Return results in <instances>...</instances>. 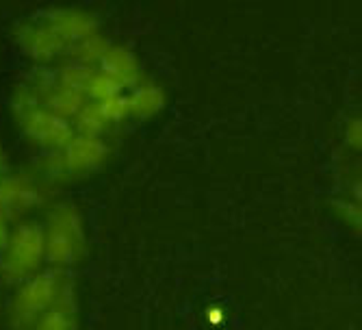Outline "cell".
Segmentation results:
<instances>
[{
	"instance_id": "1",
	"label": "cell",
	"mask_w": 362,
	"mask_h": 330,
	"mask_svg": "<svg viewBox=\"0 0 362 330\" xmlns=\"http://www.w3.org/2000/svg\"><path fill=\"white\" fill-rule=\"evenodd\" d=\"M11 111H13V118L22 130V135L30 144L40 146L46 152L61 150L76 135L72 122L63 120L57 113L48 111L40 103V98L33 93L24 83H20L13 89Z\"/></svg>"
},
{
	"instance_id": "2",
	"label": "cell",
	"mask_w": 362,
	"mask_h": 330,
	"mask_svg": "<svg viewBox=\"0 0 362 330\" xmlns=\"http://www.w3.org/2000/svg\"><path fill=\"white\" fill-rule=\"evenodd\" d=\"M46 263L50 270L65 272L85 256L87 235L81 211L72 203H57L42 224Z\"/></svg>"
},
{
	"instance_id": "3",
	"label": "cell",
	"mask_w": 362,
	"mask_h": 330,
	"mask_svg": "<svg viewBox=\"0 0 362 330\" xmlns=\"http://www.w3.org/2000/svg\"><path fill=\"white\" fill-rule=\"evenodd\" d=\"M46 248L44 228L40 222L22 220L11 230L0 250V283L18 287L44 270Z\"/></svg>"
},
{
	"instance_id": "4",
	"label": "cell",
	"mask_w": 362,
	"mask_h": 330,
	"mask_svg": "<svg viewBox=\"0 0 362 330\" xmlns=\"http://www.w3.org/2000/svg\"><path fill=\"white\" fill-rule=\"evenodd\" d=\"M111 157V146L105 137H91L76 133L61 150L46 152L40 159V178L48 181H63V178H76L87 176L100 170Z\"/></svg>"
},
{
	"instance_id": "5",
	"label": "cell",
	"mask_w": 362,
	"mask_h": 330,
	"mask_svg": "<svg viewBox=\"0 0 362 330\" xmlns=\"http://www.w3.org/2000/svg\"><path fill=\"white\" fill-rule=\"evenodd\" d=\"M68 274L59 270H42L28 280L13 287L7 307L9 330H30L35 322L57 302Z\"/></svg>"
},
{
	"instance_id": "6",
	"label": "cell",
	"mask_w": 362,
	"mask_h": 330,
	"mask_svg": "<svg viewBox=\"0 0 362 330\" xmlns=\"http://www.w3.org/2000/svg\"><path fill=\"white\" fill-rule=\"evenodd\" d=\"M48 183L33 172H7L0 176V213L9 222L20 220L44 207Z\"/></svg>"
},
{
	"instance_id": "7",
	"label": "cell",
	"mask_w": 362,
	"mask_h": 330,
	"mask_svg": "<svg viewBox=\"0 0 362 330\" xmlns=\"http://www.w3.org/2000/svg\"><path fill=\"white\" fill-rule=\"evenodd\" d=\"M13 38L20 50L37 65H48L57 61L59 57H65L70 50L68 44H65L40 16L20 22L13 30Z\"/></svg>"
},
{
	"instance_id": "8",
	"label": "cell",
	"mask_w": 362,
	"mask_h": 330,
	"mask_svg": "<svg viewBox=\"0 0 362 330\" xmlns=\"http://www.w3.org/2000/svg\"><path fill=\"white\" fill-rule=\"evenodd\" d=\"M40 18L68 44V48L81 44L83 40L98 35V18L85 9L74 7H57L40 13ZM70 52V50H68Z\"/></svg>"
},
{
	"instance_id": "9",
	"label": "cell",
	"mask_w": 362,
	"mask_h": 330,
	"mask_svg": "<svg viewBox=\"0 0 362 330\" xmlns=\"http://www.w3.org/2000/svg\"><path fill=\"white\" fill-rule=\"evenodd\" d=\"M30 330H78L76 287L70 276L63 283L57 302L35 322Z\"/></svg>"
},
{
	"instance_id": "10",
	"label": "cell",
	"mask_w": 362,
	"mask_h": 330,
	"mask_svg": "<svg viewBox=\"0 0 362 330\" xmlns=\"http://www.w3.org/2000/svg\"><path fill=\"white\" fill-rule=\"evenodd\" d=\"M95 70H100L107 76H111L124 89H133L135 85L141 83V65H139L135 52L128 50L126 46H119V44L109 46V50L105 52L103 61L98 63Z\"/></svg>"
},
{
	"instance_id": "11",
	"label": "cell",
	"mask_w": 362,
	"mask_h": 330,
	"mask_svg": "<svg viewBox=\"0 0 362 330\" xmlns=\"http://www.w3.org/2000/svg\"><path fill=\"white\" fill-rule=\"evenodd\" d=\"M126 101H128L130 118L146 120V118H154L163 107H165V91L152 81H141L139 85L130 89Z\"/></svg>"
},
{
	"instance_id": "12",
	"label": "cell",
	"mask_w": 362,
	"mask_h": 330,
	"mask_svg": "<svg viewBox=\"0 0 362 330\" xmlns=\"http://www.w3.org/2000/svg\"><path fill=\"white\" fill-rule=\"evenodd\" d=\"M40 103H42L48 111L57 113L59 118L72 122L74 115L81 111V107L87 103V98H85L83 93H78V91H72V89H68V87H63L61 83H57L52 89H48V91L40 98Z\"/></svg>"
},
{
	"instance_id": "13",
	"label": "cell",
	"mask_w": 362,
	"mask_h": 330,
	"mask_svg": "<svg viewBox=\"0 0 362 330\" xmlns=\"http://www.w3.org/2000/svg\"><path fill=\"white\" fill-rule=\"evenodd\" d=\"M72 126H74L76 133H81V135L103 137V135H105V130H107L111 124H109L107 118L103 115V111H100V107H98V103L87 101V103L81 107V111L74 115Z\"/></svg>"
},
{
	"instance_id": "14",
	"label": "cell",
	"mask_w": 362,
	"mask_h": 330,
	"mask_svg": "<svg viewBox=\"0 0 362 330\" xmlns=\"http://www.w3.org/2000/svg\"><path fill=\"white\" fill-rule=\"evenodd\" d=\"M109 42L98 33V35H91V38H87V40H83L81 44H76V46H72L70 48V52H68V57H70V61H74V63H81V65H87V68H98V63L103 61V57H105V52L109 50Z\"/></svg>"
},
{
	"instance_id": "15",
	"label": "cell",
	"mask_w": 362,
	"mask_h": 330,
	"mask_svg": "<svg viewBox=\"0 0 362 330\" xmlns=\"http://www.w3.org/2000/svg\"><path fill=\"white\" fill-rule=\"evenodd\" d=\"M91 74H93V68H87V65H81L74 61H65V63H61V68H57L59 83L63 87L72 89V91L83 93V96H85V89H87Z\"/></svg>"
},
{
	"instance_id": "16",
	"label": "cell",
	"mask_w": 362,
	"mask_h": 330,
	"mask_svg": "<svg viewBox=\"0 0 362 330\" xmlns=\"http://www.w3.org/2000/svg\"><path fill=\"white\" fill-rule=\"evenodd\" d=\"M119 93H124V87L119 83H115L111 76H107L100 70H93V74L87 83V89H85L87 101L103 103V101H109V98H115Z\"/></svg>"
},
{
	"instance_id": "17",
	"label": "cell",
	"mask_w": 362,
	"mask_h": 330,
	"mask_svg": "<svg viewBox=\"0 0 362 330\" xmlns=\"http://www.w3.org/2000/svg\"><path fill=\"white\" fill-rule=\"evenodd\" d=\"M93 103V101H91ZM98 107H100L103 115L107 118L109 124H119L124 122L126 118H130V109H128V101H126V96L119 93L115 98H109V101H103V103H98Z\"/></svg>"
},
{
	"instance_id": "18",
	"label": "cell",
	"mask_w": 362,
	"mask_h": 330,
	"mask_svg": "<svg viewBox=\"0 0 362 330\" xmlns=\"http://www.w3.org/2000/svg\"><path fill=\"white\" fill-rule=\"evenodd\" d=\"M334 209L339 213V217L347 224H351L354 228H360V205L354 203V200H345V198H341V200L334 203Z\"/></svg>"
},
{
	"instance_id": "19",
	"label": "cell",
	"mask_w": 362,
	"mask_h": 330,
	"mask_svg": "<svg viewBox=\"0 0 362 330\" xmlns=\"http://www.w3.org/2000/svg\"><path fill=\"white\" fill-rule=\"evenodd\" d=\"M345 140L351 150H360L362 146V122L360 118H351L345 126Z\"/></svg>"
},
{
	"instance_id": "20",
	"label": "cell",
	"mask_w": 362,
	"mask_h": 330,
	"mask_svg": "<svg viewBox=\"0 0 362 330\" xmlns=\"http://www.w3.org/2000/svg\"><path fill=\"white\" fill-rule=\"evenodd\" d=\"M9 220L0 213V250H3V246H5V241H7V237H9Z\"/></svg>"
},
{
	"instance_id": "21",
	"label": "cell",
	"mask_w": 362,
	"mask_h": 330,
	"mask_svg": "<svg viewBox=\"0 0 362 330\" xmlns=\"http://www.w3.org/2000/svg\"><path fill=\"white\" fill-rule=\"evenodd\" d=\"M9 172V157L3 148V144H0V176H5Z\"/></svg>"
}]
</instances>
